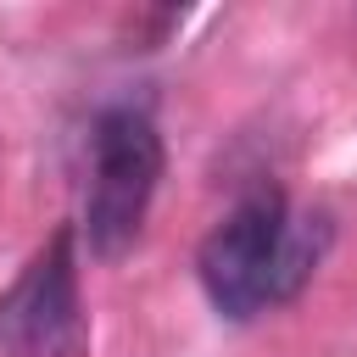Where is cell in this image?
Here are the masks:
<instances>
[{
  "label": "cell",
  "instance_id": "7a4b0ae2",
  "mask_svg": "<svg viewBox=\"0 0 357 357\" xmlns=\"http://www.w3.org/2000/svg\"><path fill=\"white\" fill-rule=\"evenodd\" d=\"M162 134L145 112L112 106L95 123L89 139V195H84V240L95 257H123L151 212V195L162 184Z\"/></svg>",
  "mask_w": 357,
  "mask_h": 357
},
{
  "label": "cell",
  "instance_id": "3957f363",
  "mask_svg": "<svg viewBox=\"0 0 357 357\" xmlns=\"http://www.w3.org/2000/svg\"><path fill=\"white\" fill-rule=\"evenodd\" d=\"M89 324L78 301V229L61 223L0 296L6 357H84Z\"/></svg>",
  "mask_w": 357,
  "mask_h": 357
},
{
  "label": "cell",
  "instance_id": "6da1fadb",
  "mask_svg": "<svg viewBox=\"0 0 357 357\" xmlns=\"http://www.w3.org/2000/svg\"><path fill=\"white\" fill-rule=\"evenodd\" d=\"M324 245H329L324 212H290L279 190H251L201 240L195 268H201L212 307L245 324L268 312L273 301H290L324 262Z\"/></svg>",
  "mask_w": 357,
  "mask_h": 357
}]
</instances>
